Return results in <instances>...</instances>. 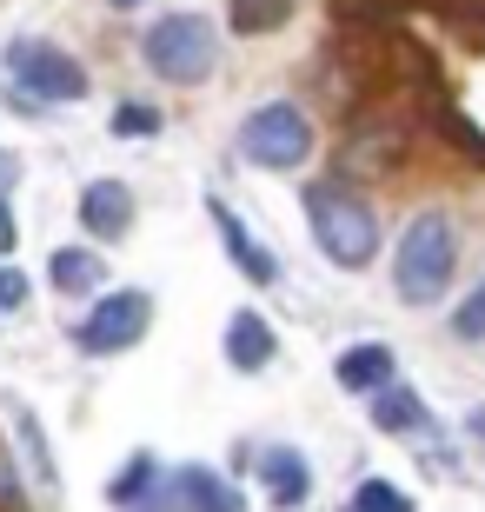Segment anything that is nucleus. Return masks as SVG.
Returning a JSON list of instances; mask_svg holds the SVG:
<instances>
[{
	"instance_id": "2",
	"label": "nucleus",
	"mask_w": 485,
	"mask_h": 512,
	"mask_svg": "<svg viewBox=\"0 0 485 512\" xmlns=\"http://www.w3.org/2000/svg\"><path fill=\"white\" fill-rule=\"evenodd\" d=\"M452 260H459L452 220H446V213H426V220H412V227H406V240H399L392 280H399V293H406L412 306H426V300H439V293H446Z\"/></svg>"
},
{
	"instance_id": "14",
	"label": "nucleus",
	"mask_w": 485,
	"mask_h": 512,
	"mask_svg": "<svg viewBox=\"0 0 485 512\" xmlns=\"http://www.w3.org/2000/svg\"><path fill=\"white\" fill-rule=\"evenodd\" d=\"M373 419L386 433H412V426H426V406L412 399V386H373Z\"/></svg>"
},
{
	"instance_id": "7",
	"label": "nucleus",
	"mask_w": 485,
	"mask_h": 512,
	"mask_svg": "<svg viewBox=\"0 0 485 512\" xmlns=\"http://www.w3.org/2000/svg\"><path fill=\"white\" fill-rule=\"evenodd\" d=\"M213 227H220L226 253H233V266H240L246 280H260V286H273V280H280V266H273V253H266L260 240L246 233V220H240L233 207H226V200H213Z\"/></svg>"
},
{
	"instance_id": "13",
	"label": "nucleus",
	"mask_w": 485,
	"mask_h": 512,
	"mask_svg": "<svg viewBox=\"0 0 485 512\" xmlns=\"http://www.w3.org/2000/svg\"><path fill=\"white\" fill-rule=\"evenodd\" d=\"M47 273H54V286H60V293H94V286L107 280L100 253H87V247H60L54 260H47Z\"/></svg>"
},
{
	"instance_id": "17",
	"label": "nucleus",
	"mask_w": 485,
	"mask_h": 512,
	"mask_svg": "<svg viewBox=\"0 0 485 512\" xmlns=\"http://www.w3.org/2000/svg\"><path fill=\"white\" fill-rule=\"evenodd\" d=\"M359 512H412V499L399 493V486H392V479H366V486H359V499H353Z\"/></svg>"
},
{
	"instance_id": "1",
	"label": "nucleus",
	"mask_w": 485,
	"mask_h": 512,
	"mask_svg": "<svg viewBox=\"0 0 485 512\" xmlns=\"http://www.w3.org/2000/svg\"><path fill=\"white\" fill-rule=\"evenodd\" d=\"M306 220H313L319 253L339 260V266H366L379 253L373 207H366L359 193H346V187H313V193H306Z\"/></svg>"
},
{
	"instance_id": "3",
	"label": "nucleus",
	"mask_w": 485,
	"mask_h": 512,
	"mask_svg": "<svg viewBox=\"0 0 485 512\" xmlns=\"http://www.w3.org/2000/svg\"><path fill=\"white\" fill-rule=\"evenodd\" d=\"M220 60V40H213V20L206 14H167L147 27V67L173 87H193V80L213 74Z\"/></svg>"
},
{
	"instance_id": "21",
	"label": "nucleus",
	"mask_w": 485,
	"mask_h": 512,
	"mask_svg": "<svg viewBox=\"0 0 485 512\" xmlns=\"http://www.w3.org/2000/svg\"><path fill=\"white\" fill-rule=\"evenodd\" d=\"M14 233H20V227H14V213L0 207V253H14Z\"/></svg>"
},
{
	"instance_id": "11",
	"label": "nucleus",
	"mask_w": 485,
	"mask_h": 512,
	"mask_svg": "<svg viewBox=\"0 0 485 512\" xmlns=\"http://www.w3.org/2000/svg\"><path fill=\"white\" fill-rule=\"evenodd\" d=\"M226 360L240 366V373H260V366L273 360V326H266L260 313H233V320H226Z\"/></svg>"
},
{
	"instance_id": "23",
	"label": "nucleus",
	"mask_w": 485,
	"mask_h": 512,
	"mask_svg": "<svg viewBox=\"0 0 485 512\" xmlns=\"http://www.w3.org/2000/svg\"><path fill=\"white\" fill-rule=\"evenodd\" d=\"M113 7H140V0H113Z\"/></svg>"
},
{
	"instance_id": "18",
	"label": "nucleus",
	"mask_w": 485,
	"mask_h": 512,
	"mask_svg": "<svg viewBox=\"0 0 485 512\" xmlns=\"http://www.w3.org/2000/svg\"><path fill=\"white\" fill-rule=\"evenodd\" d=\"M113 133H120V140H147V133H160V114L140 107V100H127V107L113 114Z\"/></svg>"
},
{
	"instance_id": "8",
	"label": "nucleus",
	"mask_w": 485,
	"mask_h": 512,
	"mask_svg": "<svg viewBox=\"0 0 485 512\" xmlns=\"http://www.w3.org/2000/svg\"><path fill=\"white\" fill-rule=\"evenodd\" d=\"M80 227H94L100 240H120L133 227V193L120 180H94V187L80 193Z\"/></svg>"
},
{
	"instance_id": "5",
	"label": "nucleus",
	"mask_w": 485,
	"mask_h": 512,
	"mask_svg": "<svg viewBox=\"0 0 485 512\" xmlns=\"http://www.w3.org/2000/svg\"><path fill=\"white\" fill-rule=\"evenodd\" d=\"M240 153L260 160V167H299V160L313 153V127H306L299 107L273 100V107H260V114L240 127Z\"/></svg>"
},
{
	"instance_id": "16",
	"label": "nucleus",
	"mask_w": 485,
	"mask_h": 512,
	"mask_svg": "<svg viewBox=\"0 0 485 512\" xmlns=\"http://www.w3.org/2000/svg\"><path fill=\"white\" fill-rule=\"evenodd\" d=\"M153 479H160V466H153V453H133L127 466L113 473L107 499H113V506H140V499H147V486H153Z\"/></svg>"
},
{
	"instance_id": "12",
	"label": "nucleus",
	"mask_w": 485,
	"mask_h": 512,
	"mask_svg": "<svg viewBox=\"0 0 485 512\" xmlns=\"http://www.w3.org/2000/svg\"><path fill=\"white\" fill-rule=\"evenodd\" d=\"M392 380V346H346L339 353V386L346 393H373Z\"/></svg>"
},
{
	"instance_id": "6",
	"label": "nucleus",
	"mask_w": 485,
	"mask_h": 512,
	"mask_svg": "<svg viewBox=\"0 0 485 512\" xmlns=\"http://www.w3.org/2000/svg\"><path fill=\"white\" fill-rule=\"evenodd\" d=\"M147 320H153L147 293H107V300L80 320V346H87V353H127V346L147 333Z\"/></svg>"
},
{
	"instance_id": "4",
	"label": "nucleus",
	"mask_w": 485,
	"mask_h": 512,
	"mask_svg": "<svg viewBox=\"0 0 485 512\" xmlns=\"http://www.w3.org/2000/svg\"><path fill=\"white\" fill-rule=\"evenodd\" d=\"M7 74L20 80V94L34 100H80L87 94V74H80L74 54H60V47H47V40H14L7 47Z\"/></svg>"
},
{
	"instance_id": "10",
	"label": "nucleus",
	"mask_w": 485,
	"mask_h": 512,
	"mask_svg": "<svg viewBox=\"0 0 485 512\" xmlns=\"http://www.w3.org/2000/svg\"><path fill=\"white\" fill-rule=\"evenodd\" d=\"M260 479H266V493H273V506H306V493H313V466L293 446H266Z\"/></svg>"
},
{
	"instance_id": "20",
	"label": "nucleus",
	"mask_w": 485,
	"mask_h": 512,
	"mask_svg": "<svg viewBox=\"0 0 485 512\" xmlns=\"http://www.w3.org/2000/svg\"><path fill=\"white\" fill-rule=\"evenodd\" d=\"M20 300H27V273H20V266H7V260H0V313H14Z\"/></svg>"
},
{
	"instance_id": "19",
	"label": "nucleus",
	"mask_w": 485,
	"mask_h": 512,
	"mask_svg": "<svg viewBox=\"0 0 485 512\" xmlns=\"http://www.w3.org/2000/svg\"><path fill=\"white\" fill-rule=\"evenodd\" d=\"M452 333H459V340H485V280L472 286V300L452 313Z\"/></svg>"
},
{
	"instance_id": "15",
	"label": "nucleus",
	"mask_w": 485,
	"mask_h": 512,
	"mask_svg": "<svg viewBox=\"0 0 485 512\" xmlns=\"http://www.w3.org/2000/svg\"><path fill=\"white\" fill-rule=\"evenodd\" d=\"M226 14H233V34H273L286 27L293 0H226Z\"/></svg>"
},
{
	"instance_id": "9",
	"label": "nucleus",
	"mask_w": 485,
	"mask_h": 512,
	"mask_svg": "<svg viewBox=\"0 0 485 512\" xmlns=\"http://www.w3.org/2000/svg\"><path fill=\"white\" fill-rule=\"evenodd\" d=\"M173 499L187 512H246V499L233 493L213 466H180V473H173Z\"/></svg>"
},
{
	"instance_id": "22",
	"label": "nucleus",
	"mask_w": 485,
	"mask_h": 512,
	"mask_svg": "<svg viewBox=\"0 0 485 512\" xmlns=\"http://www.w3.org/2000/svg\"><path fill=\"white\" fill-rule=\"evenodd\" d=\"M472 433H479V439H485V413H472Z\"/></svg>"
}]
</instances>
